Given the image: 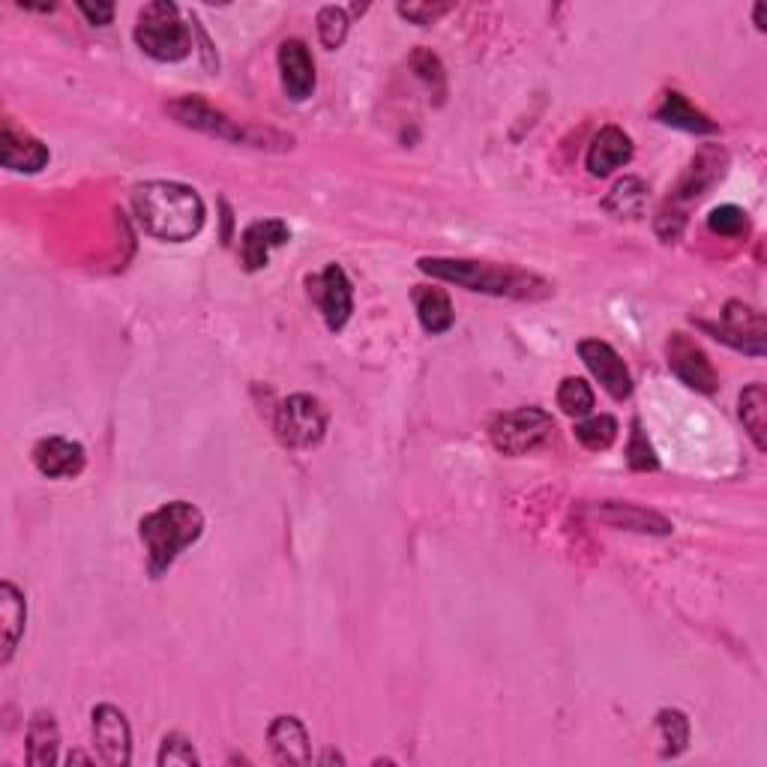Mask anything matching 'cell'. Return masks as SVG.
<instances>
[{
	"instance_id": "obj_1",
	"label": "cell",
	"mask_w": 767,
	"mask_h": 767,
	"mask_svg": "<svg viewBox=\"0 0 767 767\" xmlns=\"http://www.w3.org/2000/svg\"><path fill=\"white\" fill-rule=\"evenodd\" d=\"M132 207L141 228L166 243H187L205 226V201L196 189L175 180H153L136 189Z\"/></svg>"
},
{
	"instance_id": "obj_2",
	"label": "cell",
	"mask_w": 767,
	"mask_h": 767,
	"mask_svg": "<svg viewBox=\"0 0 767 767\" xmlns=\"http://www.w3.org/2000/svg\"><path fill=\"white\" fill-rule=\"evenodd\" d=\"M420 270L432 279L456 282L468 291H482L495 297H516V300H537L551 291L540 276L525 273L519 267L489 265V261H468V258H420Z\"/></svg>"
},
{
	"instance_id": "obj_3",
	"label": "cell",
	"mask_w": 767,
	"mask_h": 767,
	"mask_svg": "<svg viewBox=\"0 0 767 767\" xmlns=\"http://www.w3.org/2000/svg\"><path fill=\"white\" fill-rule=\"evenodd\" d=\"M145 551H148V570L153 579L178 561V555L189 549L192 542L205 534V516L196 504L171 501L162 504L159 510L148 512L138 525Z\"/></svg>"
},
{
	"instance_id": "obj_4",
	"label": "cell",
	"mask_w": 767,
	"mask_h": 767,
	"mask_svg": "<svg viewBox=\"0 0 767 767\" xmlns=\"http://www.w3.org/2000/svg\"><path fill=\"white\" fill-rule=\"evenodd\" d=\"M136 42L148 58L162 60V63H178V60L189 58L192 37H189L187 21L180 19L178 3L153 0L138 12Z\"/></svg>"
},
{
	"instance_id": "obj_5",
	"label": "cell",
	"mask_w": 767,
	"mask_h": 767,
	"mask_svg": "<svg viewBox=\"0 0 767 767\" xmlns=\"http://www.w3.org/2000/svg\"><path fill=\"white\" fill-rule=\"evenodd\" d=\"M551 432H555V420L537 405L498 414L489 426L495 450L504 452V456H528V452L540 450L542 444L551 438Z\"/></svg>"
},
{
	"instance_id": "obj_6",
	"label": "cell",
	"mask_w": 767,
	"mask_h": 767,
	"mask_svg": "<svg viewBox=\"0 0 767 767\" xmlns=\"http://www.w3.org/2000/svg\"><path fill=\"white\" fill-rule=\"evenodd\" d=\"M327 432V411L316 396L297 394L288 396L286 402L276 411V435L286 447L295 450H309L321 444Z\"/></svg>"
},
{
	"instance_id": "obj_7",
	"label": "cell",
	"mask_w": 767,
	"mask_h": 767,
	"mask_svg": "<svg viewBox=\"0 0 767 767\" xmlns=\"http://www.w3.org/2000/svg\"><path fill=\"white\" fill-rule=\"evenodd\" d=\"M309 297L316 300L321 316H325L327 327L339 333L348 318H351V309H355V295H351V282L339 265H327L318 276L309 279Z\"/></svg>"
},
{
	"instance_id": "obj_8",
	"label": "cell",
	"mask_w": 767,
	"mask_h": 767,
	"mask_svg": "<svg viewBox=\"0 0 767 767\" xmlns=\"http://www.w3.org/2000/svg\"><path fill=\"white\" fill-rule=\"evenodd\" d=\"M708 330H717V339L728 342L731 348H738L744 355H765V316H761L758 309H753V306L731 300V303H726V309H723V325L708 327Z\"/></svg>"
},
{
	"instance_id": "obj_9",
	"label": "cell",
	"mask_w": 767,
	"mask_h": 767,
	"mask_svg": "<svg viewBox=\"0 0 767 767\" xmlns=\"http://www.w3.org/2000/svg\"><path fill=\"white\" fill-rule=\"evenodd\" d=\"M579 357L585 360L590 375L602 384V390H606L611 399L624 402V399L632 394L630 369H627V363L620 360V355L609 342H600V339H581Z\"/></svg>"
},
{
	"instance_id": "obj_10",
	"label": "cell",
	"mask_w": 767,
	"mask_h": 767,
	"mask_svg": "<svg viewBox=\"0 0 767 767\" xmlns=\"http://www.w3.org/2000/svg\"><path fill=\"white\" fill-rule=\"evenodd\" d=\"M93 744H97L102 761L114 767L129 765L132 758V731L127 717L114 705L93 708Z\"/></svg>"
},
{
	"instance_id": "obj_11",
	"label": "cell",
	"mask_w": 767,
	"mask_h": 767,
	"mask_svg": "<svg viewBox=\"0 0 767 767\" xmlns=\"http://www.w3.org/2000/svg\"><path fill=\"white\" fill-rule=\"evenodd\" d=\"M669 366L680 381L699 390V394H714L717 390V372L710 366L708 355L689 336L671 333L669 339Z\"/></svg>"
},
{
	"instance_id": "obj_12",
	"label": "cell",
	"mask_w": 767,
	"mask_h": 767,
	"mask_svg": "<svg viewBox=\"0 0 767 767\" xmlns=\"http://www.w3.org/2000/svg\"><path fill=\"white\" fill-rule=\"evenodd\" d=\"M84 462H88L84 447L69 438H42L33 447V465L49 480H72L84 471Z\"/></svg>"
},
{
	"instance_id": "obj_13",
	"label": "cell",
	"mask_w": 767,
	"mask_h": 767,
	"mask_svg": "<svg viewBox=\"0 0 767 767\" xmlns=\"http://www.w3.org/2000/svg\"><path fill=\"white\" fill-rule=\"evenodd\" d=\"M279 72L282 88L295 102L312 97L316 90V60L309 54L303 40H288L279 46Z\"/></svg>"
},
{
	"instance_id": "obj_14",
	"label": "cell",
	"mask_w": 767,
	"mask_h": 767,
	"mask_svg": "<svg viewBox=\"0 0 767 767\" xmlns=\"http://www.w3.org/2000/svg\"><path fill=\"white\" fill-rule=\"evenodd\" d=\"M291 240V228L282 222V219H261V222H252V226L243 231L240 237V256H243V267L249 273H256L261 267H267L273 249L286 247Z\"/></svg>"
},
{
	"instance_id": "obj_15",
	"label": "cell",
	"mask_w": 767,
	"mask_h": 767,
	"mask_svg": "<svg viewBox=\"0 0 767 767\" xmlns=\"http://www.w3.org/2000/svg\"><path fill=\"white\" fill-rule=\"evenodd\" d=\"M168 111L183 123V127H192L198 132H207V136L226 138V141H247V132L231 123V120L222 114V111L210 109L207 102H201L198 97H183L178 102H171Z\"/></svg>"
},
{
	"instance_id": "obj_16",
	"label": "cell",
	"mask_w": 767,
	"mask_h": 767,
	"mask_svg": "<svg viewBox=\"0 0 767 767\" xmlns=\"http://www.w3.org/2000/svg\"><path fill=\"white\" fill-rule=\"evenodd\" d=\"M0 159H3V168H10V171L37 175V171L49 166V148L33 136H28V132L12 129V123H3V132H0Z\"/></svg>"
},
{
	"instance_id": "obj_17",
	"label": "cell",
	"mask_w": 767,
	"mask_h": 767,
	"mask_svg": "<svg viewBox=\"0 0 767 767\" xmlns=\"http://www.w3.org/2000/svg\"><path fill=\"white\" fill-rule=\"evenodd\" d=\"M632 159V141L630 136L618 127H602L588 148V171L594 178H606L615 168L627 166Z\"/></svg>"
},
{
	"instance_id": "obj_18",
	"label": "cell",
	"mask_w": 767,
	"mask_h": 767,
	"mask_svg": "<svg viewBox=\"0 0 767 767\" xmlns=\"http://www.w3.org/2000/svg\"><path fill=\"white\" fill-rule=\"evenodd\" d=\"M267 740H270L276 761H282V765H309L312 761L309 735L297 717H276L270 731H267Z\"/></svg>"
},
{
	"instance_id": "obj_19",
	"label": "cell",
	"mask_w": 767,
	"mask_h": 767,
	"mask_svg": "<svg viewBox=\"0 0 767 767\" xmlns=\"http://www.w3.org/2000/svg\"><path fill=\"white\" fill-rule=\"evenodd\" d=\"M24 618H28V606L16 585L3 581L0 585V627H3V650H0V663H10L16 648H19L21 632H24Z\"/></svg>"
},
{
	"instance_id": "obj_20",
	"label": "cell",
	"mask_w": 767,
	"mask_h": 767,
	"mask_svg": "<svg viewBox=\"0 0 767 767\" xmlns=\"http://www.w3.org/2000/svg\"><path fill=\"white\" fill-rule=\"evenodd\" d=\"M657 120H663L666 127L684 129V132H699V136H708V132H717V123L701 114L693 102H689L684 93L671 90L663 97V106L657 109Z\"/></svg>"
},
{
	"instance_id": "obj_21",
	"label": "cell",
	"mask_w": 767,
	"mask_h": 767,
	"mask_svg": "<svg viewBox=\"0 0 767 767\" xmlns=\"http://www.w3.org/2000/svg\"><path fill=\"white\" fill-rule=\"evenodd\" d=\"M414 306H417V318L424 325L426 333H444L452 327V303L447 291L441 288L417 286L414 288Z\"/></svg>"
},
{
	"instance_id": "obj_22",
	"label": "cell",
	"mask_w": 767,
	"mask_h": 767,
	"mask_svg": "<svg viewBox=\"0 0 767 767\" xmlns=\"http://www.w3.org/2000/svg\"><path fill=\"white\" fill-rule=\"evenodd\" d=\"M602 521H609L615 528H627V531L639 534H671V525L657 512L639 510V507H630V504H606L597 510Z\"/></svg>"
},
{
	"instance_id": "obj_23",
	"label": "cell",
	"mask_w": 767,
	"mask_h": 767,
	"mask_svg": "<svg viewBox=\"0 0 767 767\" xmlns=\"http://www.w3.org/2000/svg\"><path fill=\"white\" fill-rule=\"evenodd\" d=\"M740 420L758 450H767V394L761 384H749L740 394Z\"/></svg>"
},
{
	"instance_id": "obj_24",
	"label": "cell",
	"mask_w": 767,
	"mask_h": 767,
	"mask_svg": "<svg viewBox=\"0 0 767 767\" xmlns=\"http://www.w3.org/2000/svg\"><path fill=\"white\" fill-rule=\"evenodd\" d=\"M58 726L51 714H37L28 728V761L30 765H51L58 758Z\"/></svg>"
},
{
	"instance_id": "obj_25",
	"label": "cell",
	"mask_w": 767,
	"mask_h": 767,
	"mask_svg": "<svg viewBox=\"0 0 767 767\" xmlns=\"http://www.w3.org/2000/svg\"><path fill=\"white\" fill-rule=\"evenodd\" d=\"M645 201H648V187L639 178H624L606 198V207L618 217H641Z\"/></svg>"
},
{
	"instance_id": "obj_26",
	"label": "cell",
	"mask_w": 767,
	"mask_h": 767,
	"mask_svg": "<svg viewBox=\"0 0 767 767\" xmlns=\"http://www.w3.org/2000/svg\"><path fill=\"white\" fill-rule=\"evenodd\" d=\"M659 738H663V756H680L689 744V719L680 710H659L657 714Z\"/></svg>"
},
{
	"instance_id": "obj_27",
	"label": "cell",
	"mask_w": 767,
	"mask_h": 767,
	"mask_svg": "<svg viewBox=\"0 0 767 767\" xmlns=\"http://www.w3.org/2000/svg\"><path fill=\"white\" fill-rule=\"evenodd\" d=\"M576 438H579L581 447H588V450H609L611 444H615V438H618V420H615V417H606V414L590 417V420L576 426Z\"/></svg>"
},
{
	"instance_id": "obj_28",
	"label": "cell",
	"mask_w": 767,
	"mask_h": 767,
	"mask_svg": "<svg viewBox=\"0 0 767 767\" xmlns=\"http://www.w3.org/2000/svg\"><path fill=\"white\" fill-rule=\"evenodd\" d=\"M558 408L570 417H585L594 408V390L585 378H564L558 387Z\"/></svg>"
},
{
	"instance_id": "obj_29",
	"label": "cell",
	"mask_w": 767,
	"mask_h": 767,
	"mask_svg": "<svg viewBox=\"0 0 767 767\" xmlns=\"http://www.w3.org/2000/svg\"><path fill=\"white\" fill-rule=\"evenodd\" d=\"M708 159H710V153L705 150V153H701V157L693 162V168L687 171V178L680 180L678 192H680V198H684V201H689V198H699L701 189L708 187V183H714V178H717L719 171H723V168H719V162H708Z\"/></svg>"
},
{
	"instance_id": "obj_30",
	"label": "cell",
	"mask_w": 767,
	"mask_h": 767,
	"mask_svg": "<svg viewBox=\"0 0 767 767\" xmlns=\"http://www.w3.org/2000/svg\"><path fill=\"white\" fill-rule=\"evenodd\" d=\"M318 37L325 49H339L348 37V12L339 7H321L318 10Z\"/></svg>"
},
{
	"instance_id": "obj_31",
	"label": "cell",
	"mask_w": 767,
	"mask_h": 767,
	"mask_svg": "<svg viewBox=\"0 0 767 767\" xmlns=\"http://www.w3.org/2000/svg\"><path fill=\"white\" fill-rule=\"evenodd\" d=\"M708 228L719 237H740L747 231V213L735 205H723L717 210H710Z\"/></svg>"
},
{
	"instance_id": "obj_32",
	"label": "cell",
	"mask_w": 767,
	"mask_h": 767,
	"mask_svg": "<svg viewBox=\"0 0 767 767\" xmlns=\"http://www.w3.org/2000/svg\"><path fill=\"white\" fill-rule=\"evenodd\" d=\"M627 462H630L632 471H657L659 468L657 456H654V447H650L648 435L641 432L639 420L632 424L630 447H627Z\"/></svg>"
},
{
	"instance_id": "obj_33",
	"label": "cell",
	"mask_w": 767,
	"mask_h": 767,
	"mask_svg": "<svg viewBox=\"0 0 767 767\" xmlns=\"http://www.w3.org/2000/svg\"><path fill=\"white\" fill-rule=\"evenodd\" d=\"M159 765H198V756L183 735H168L162 740V749H159Z\"/></svg>"
},
{
	"instance_id": "obj_34",
	"label": "cell",
	"mask_w": 767,
	"mask_h": 767,
	"mask_svg": "<svg viewBox=\"0 0 767 767\" xmlns=\"http://www.w3.org/2000/svg\"><path fill=\"white\" fill-rule=\"evenodd\" d=\"M444 12H450V7H444V3H399V16H405L414 24H432L435 19H441Z\"/></svg>"
},
{
	"instance_id": "obj_35",
	"label": "cell",
	"mask_w": 767,
	"mask_h": 767,
	"mask_svg": "<svg viewBox=\"0 0 767 767\" xmlns=\"http://www.w3.org/2000/svg\"><path fill=\"white\" fill-rule=\"evenodd\" d=\"M411 63L414 69L420 72V79L429 81V84H438V93H444V72L435 54H429V51H417Z\"/></svg>"
},
{
	"instance_id": "obj_36",
	"label": "cell",
	"mask_w": 767,
	"mask_h": 767,
	"mask_svg": "<svg viewBox=\"0 0 767 767\" xmlns=\"http://www.w3.org/2000/svg\"><path fill=\"white\" fill-rule=\"evenodd\" d=\"M79 12L90 24H99V28H106L114 19V7L111 3H97V7L93 3H79Z\"/></svg>"
},
{
	"instance_id": "obj_37",
	"label": "cell",
	"mask_w": 767,
	"mask_h": 767,
	"mask_svg": "<svg viewBox=\"0 0 767 767\" xmlns=\"http://www.w3.org/2000/svg\"><path fill=\"white\" fill-rule=\"evenodd\" d=\"M756 28L758 30L767 28V24H765V3H756Z\"/></svg>"
}]
</instances>
